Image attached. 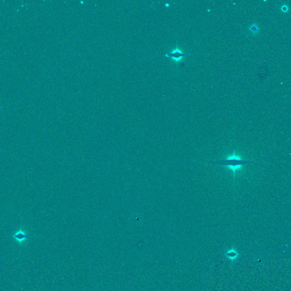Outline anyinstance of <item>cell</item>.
<instances>
[{
  "instance_id": "5",
  "label": "cell",
  "mask_w": 291,
  "mask_h": 291,
  "mask_svg": "<svg viewBox=\"0 0 291 291\" xmlns=\"http://www.w3.org/2000/svg\"><path fill=\"white\" fill-rule=\"evenodd\" d=\"M250 30H251V31L253 33H257L259 30V29H258V27L256 25H251L250 28Z\"/></svg>"
},
{
  "instance_id": "2",
  "label": "cell",
  "mask_w": 291,
  "mask_h": 291,
  "mask_svg": "<svg viewBox=\"0 0 291 291\" xmlns=\"http://www.w3.org/2000/svg\"><path fill=\"white\" fill-rule=\"evenodd\" d=\"M189 55L190 54H187L184 53L181 50H180L179 48L177 47L176 48H175V50H172L171 52L167 54L166 55L168 57L171 58L172 59V60L175 61V62L179 63L180 61H181V60L184 57Z\"/></svg>"
},
{
  "instance_id": "4",
  "label": "cell",
  "mask_w": 291,
  "mask_h": 291,
  "mask_svg": "<svg viewBox=\"0 0 291 291\" xmlns=\"http://www.w3.org/2000/svg\"><path fill=\"white\" fill-rule=\"evenodd\" d=\"M14 237L17 239V241L19 242L20 243H22L26 239L27 235L23 232L20 231L15 234Z\"/></svg>"
},
{
  "instance_id": "1",
  "label": "cell",
  "mask_w": 291,
  "mask_h": 291,
  "mask_svg": "<svg viewBox=\"0 0 291 291\" xmlns=\"http://www.w3.org/2000/svg\"><path fill=\"white\" fill-rule=\"evenodd\" d=\"M253 163L249 160L243 159L240 156L236 154L235 150H234L233 154L228 155L225 159L214 161V162H210V163L226 167V169L233 171V176H235L236 172L242 170L244 166L246 164H251Z\"/></svg>"
},
{
  "instance_id": "3",
  "label": "cell",
  "mask_w": 291,
  "mask_h": 291,
  "mask_svg": "<svg viewBox=\"0 0 291 291\" xmlns=\"http://www.w3.org/2000/svg\"><path fill=\"white\" fill-rule=\"evenodd\" d=\"M225 255L229 259L232 261H234L237 260V258L239 256V254L238 253L237 250L234 249H231L229 250L226 251V253L225 254Z\"/></svg>"
}]
</instances>
